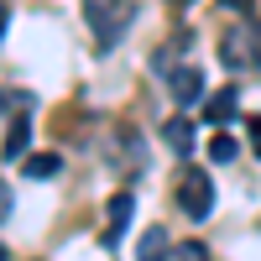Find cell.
Listing matches in <instances>:
<instances>
[{
    "label": "cell",
    "mask_w": 261,
    "mask_h": 261,
    "mask_svg": "<svg viewBox=\"0 0 261 261\" xmlns=\"http://www.w3.org/2000/svg\"><path fill=\"white\" fill-rule=\"evenodd\" d=\"M84 21H89L99 47H110V42H120V32L130 27V6L125 0H84Z\"/></svg>",
    "instance_id": "obj_1"
},
{
    "label": "cell",
    "mask_w": 261,
    "mask_h": 261,
    "mask_svg": "<svg viewBox=\"0 0 261 261\" xmlns=\"http://www.w3.org/2000/svg\"><path fill=\"white\" fill-rule=\"evenodd\" d=\"M220 58L230 68H261V21H235L220 42Z\"/></svg>",
    "instance_id": "obj_2"
},
{
    "label": "cell",
    "mask_w": 261,
    "mask_h": 261,
    "mask_svg": "<svg viewBox=\"0 0 261 261\" xmlns=\"http://www.w3.org/2000/svg\"><path fill=\"white\" fill-rule=\"evenodd\" d=\"M178 204L188 209V220H204V214L214 209L209 172H199V167H188V172H183V178H178Z\"/></svg>",
    "instance_id": "obj_3"
},
{
    "label": "cell",
    "mask_w": 261,
    "mask_h": 261,
    "mask_svg": "<svg viewBox=\"0 0 261 261\" xmlns=\"http://www.w3.org/2000/svg\"><path fill=\"white\" fill-rule=\"evenodd\" d=\"M27 146H32V120H27V110H16L6 141H0V157L6 162H27Z\"/></svg>",
    "instance_id": "obj_4"
},
{
    "label": "cell",
    "mask_w": 261,
    "mask_h": 261,
    "mask_svg": "<svg viewBox=\"0 0 261 261\" xmlns=\"http://www.w3.org/2000/svg\"><path fill=\"white\" fill-rule=\"evenodd\" d=\"M105 214H110V225H105V246H120V235H125V225H130V214H136V199H130V193H115Z\"/></svg>",
    "instance_id": "obj_5"
},
{
    "label": "cell",
    "mask_w": 261,
    "mask_h": 261,
    "mask_svg": "<svg viewBox=\"0 0 261 261\" xmlns=\"http://www.w3.org/2000/svg\"><path fill=\"white\" fill-rule=\"evenodd\" d=\"M235 110H241V94H235V89H220V94L204 99V120H209V125H230Z\"/></svg>",
    "instance_id": "obj_6"
},
{
    "label": "cell",
    "mask_w": 261,
    "mask_h": 261,
    "mask_svg": "<svg viewBox=\"0 0 261 261\" xmlns=\"http://www.w3.org/2000/svg\"><path fill=\"white\" fill-rule=\"evenodd\" d=\"M172 99L178 105H199L204 99V73L199 68H178L172 73Z\"/></svg>",
    "instance_id": "obj_7"
},
{
    "label": "cell",
    "mask_w": 261,
    "mask_h": 261,
    "mask_svg": "<svg viewBox=\"0 0 261 261\" xmlns=\"http://www.w3.org/2000/svg\"><path fill=\"white\" fill-rule=\"evenodd\" d=\"M167 230L162 225H146L141 230V241H136V261H167Z\"/></svg>",
    "instance_id": "obj_8"
},
{
    "label": "cell",
    "mask_w": 261,
    "mask_h": 261,
    "mask_svg": "<svg viewBox=\"0 0 261 261\" xmlns=\"http://www.w3.org/2000/svg\"><path fill=\"white\" fill-rule=\"evenodd\" d=\"M162 141L178 151V157H188V151H193V125H188V115H172V120L162 125Z\"/></svg>",
    "instance_id": "obj_9"
},
{
    "label": "cell",
    "mask_w": 261,
    "mask_h": 261,
    "mask_svg": "<svg viewBox=\"0 0 261 261\" xmlns=\"http://www.w3.org/2000/svg\"><path fill=\"white\" fill-rule=\"evenodd\" d=\"M58 172H63L58 151H37V157H27V178H58Z\"/></svg>",
    "instance_id": "obj_10"
},
{
    "label": "cell",
    "mask_w": 261,
    "mask_h": 261,
    "mask_svg": "<svg viewBox=\"0 0 261 261\" xmlns=\"http://www.w3.org/2000/svg\"><path fill=\"white\" fill-rule=\"evenodd\" d=\"M209 157L214 162H235V136L225 125H214V136H209Z\"/></svg>",
    "instance_id": "obj_11"
},
{
    "label": "cell",
    "mask_w": 261,
    "mask_h": 261,
    "mask_svg": "<svg viewBox=\"0 0 261 261\" xmlns=\"http://www.w3.org/2000/svg\"><path fill=\"white\" fill-rule=\"evenodd\" d=\"M172 261H209V246L204 241H178L172 246Z\"/></svg>",
    "instance_id": "obj_12"
},
{
    "label": "cell",
    "mask_w": 261,
    "mask_h": 261,
    "mask_svg": "<svg viewBox=\"0 0 261 261\" xmlns=\"http://www.w3.org/2000/svg\"><path fill=\"white\" fill-rule=\"evenodd\" d=\"M0 220H11V183H0Z\"/></svg>",
    "instance_id": "obj_13"
},
{
    "label": "cell",
    "mask_w": 261,
    "mask_h": 261,
    "mask_svg": "<svg viewBox=\"0 0 261 261\" xmlns=\"http://www.w3.org/2000/svg\"><path fill=\"white\" fill-rule=\"evenodd\" d=\"M251 146H256V157H261V115L251 120Z\"/></svg>",
    "instance_id": "obj_14"
},
{
    "label": "cell",
    "mask_w": 261,
    "mask_h": 261,
    "mask_svg": "<svg viewBox=\"0 0 261 261\" xmlns=\"http://www.w3.org/2000/svg\"><path fill=\"white\" fill-rule=\"evenodd\" d=\"M6 21H11V11H6V6H0V32H6Z\"/></svg>",
    "instance_id": "obj_15"
},
{
    "label": "cell",
    "mask_w": 261,
    "mask_h": 261,
    "mask_svg": "<svg viewBox=\"0 0 261 261\" xmlns=\"http://www.w3.org/2000/svg\"><path fill=\"white\" fill-rule=\"evenodd\" d=\"M225 6H235V11H241V6H246V0H225Z\"/></svg>",
    "instance_id": "obj_16"
},
{
    "label": "cell",
    "mask_w": 261,
    "mask_h": 261,
    "mask_svg": "<svg viewBox=\"0 0 261 261\" xmlns=\"http://www.w3.org/2000/svg\"><path fill=\"white\" fill-rule=\"evenodd\" d=\"M0 261H11V251H6V246H0Z\"/></svg>",
    "instance_id": "obj_17"
},
{
    "label": "cell",
    "mask_w": 261,
    "mask_h": 261,
    "mask_svg": "<svg viewBox=\"0 0 261 261\" xmlns=\"http://www.w3.org/2000/svg\"><path fill=\"white\" fill-rule=\"evenodd\" d=\"M0 110H6V94H0Z\"/></svg>",
    "instance_id": "obj_18"
},
{
    "label": "cell",
    "mask_w": 261,
    "mask_h": 261,
    "mask_svg": "<svg viewBox=\"0 0 261 261\" xmlns=\"http://www.w3.org/2000/svg\"><path fill=\"white\" fill-rule=\"evenodd\" d=\"M178 6H188V0H178Z\"/></svg>",
    "instance_id": "obj_19"
}]
</instances>
